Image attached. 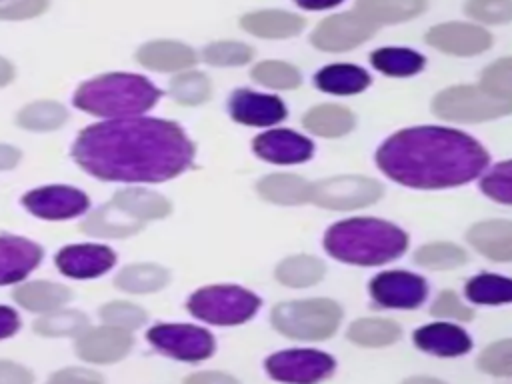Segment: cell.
<instances>
[{
    "label": "cell",
    "instance_id": "cell-1",
    "mask_svg": "<svg viewBox=\"0 0 512 384\" xmlns=\"http://www.w3.org/2000/svg\"><path fill=\"white\" fill-rule=\"evenodd\" d=\"M72 156L88 174L110 182H164L184 172L194 146L170 120L130 116L84 128Z\"/></svg>",
    "mask_w": 512,
    "mask_h": 384
},
{
    "label": "cell",
    "instance_id": "cell-2",
    "mask_svg": "<svg viewBox=\"0 0 512 384\" xmlns=\"http://www.w3.org/2000/svg\"><path fill=\"white\" fill-rule=\"evenodd\" d=\"M376 162L392 180L412 188L458 186L478 176L486 150L470 136L436 126H418L390 136Z\"/></svg>",
    "mask_w": 512,
    "mask_h": 384
},
{
    "label": "cell",
    "instance_id": "cell-3",
    "mask_svg": "<svg viewBox=\"0 0 512 384\" xmlns=\"http://www.w3.org/2000/svg\"><path fill=\"white\" fill-rule=\"evenodd\" d=\"M406 234L376 218H350L334 224L324 238L326 250L342 262L376 266L398 258L406 250Z\"/></svg>",
    "mask_w": 512,
    "mask_h": 384
},
{
    "label": "cell",
    "instance_id": "cell-4",
    "mask_svg": "<svg viewBox=\"0 0 512 384\" xmlns=\"http://www.w3.org/2000/svg\"><path fill=\"white\" fill-rule=\"evenodd\" d=\"M160 98V90L138 74L112 72L96 76L74 94L76 108L100 116L104 120L140 116Z\"/></svg>",
    "mask_w": 512,
    "mask_h": 384
},
{
    "label": "cell",
    "instance_id": "cell-5",
    "mask_svg": "<svg viewBox=\"0 0 512 384\" xmlns=\"http://www.w3.org/2000/svg\"><path fill=\"white\" fill-rule=\"evenodd\" d=\"M340 318V306L326 298L282 302L272 310L274 328L296 340H324L336 332Z\"/></svg>",
    "mask_w": 512,
    "mask_h": 384
},
{
    "label": "cell",
    "instance_id": "cell-6",
    "mask_svg": "<svg viewBox=\"0 0 512 384\" xmlns=\"http://www.w3.org/2000/svg\"><path fill=\"white\" fill-rule=\"evenodd\" d=\"M260 300L240 286H206L188 300V310L210 324H242L258 310Z\"/></svg>",
    "mask_w": 512,
    "mask_h": 384
},
{
    "label": "cell",
    "instance_id": "cell-7",
    "mask_svg": "<svg viewBox=\"0 0 512 384\" xmlns=\"http://www.w3.org/2000/svg\"><path fill=\"white\" fill-rule=\"evenodd\" d=\"M432 110L436 116L456 122H482L512 112V100L488 94L478 86H454L442 90Z\"/></svg>",
    "mask_w": 512,
    "mask_h": 384
},
{
    "label": "cell",
    "instance_id": "cell-8",
    "mask_svg": "<svg viewBox=\"0 0 512 384\" xmlns=\"http://www.w3.org/2000/svg\"><path fill=\"white\" fill-rule=\"evenodd\" d=\"M148 340L160 352L186 362L204 360L214 352L212 334L192 324H156L148 330Z\"/></svg>",
    "mask_w": 512,
    "mask_h": 384
},
{
    "label": "cell",
    "instance_id": "cell-9",
    "mask_svg": "<svg viewBox=\"0 0 512 384\" xmlns=\"http://www.w3.org/2000/svg\"><path fill=\"white\" fill-rule=\"evenodd\" d=\"M266 370L286 384H316L332 374L334 360L320 350H284L266 360Z\"/></svg>",
    "mask_w": 512,
    "mask_h": 384
},
{
    "label": "cell",
    "instance_id": "cell-10",
    "mask_svg": "<svg viewBox=\"0 0 512 384\" xmlns=\"http://www.w3.org/2000/svg\"><path fill=\"white\" fill-rule=\"evenodd\" d=\"M382 196V186L364 176H336L320 180L312 186L310 198L332 210H354L376 202Z\"/></svg>",
    "mask_w": 512,
    "mask_h": 384
},
{
    "label": "cell",
    "instance_id": "cell-11",
    "mask_svg": "<svg viewBox=\"0 0 512 384\" xmlns=\"http://www.w3.org/2000/svg\"><path fill=\"white\" fill-rule=\"evenodd\" d=\"M22 204L30 214L38 218L70 220L84 214L90 206V200L82 190L74 186L52 184L26 192L22 196Z\"/></svg>",
    "mask_w": 512,
    "mask_h": 384
},
{
    "label": "cell",
    "instance_id": "cell-12",
    "mask_svg": "<svg viewBox=\"0 0 512 384\" xmlns=\"http://www.w3.org/2000/svg\"><path fill=\"white\" fill-rule=\"evenodd\" d=\"M376 28L378 26L368 22L356 10L334 14L316 26L312 34V44L326 52H342L368 40Z\"/></svg>",
    "mask_w": 512,
    "mask_h": 384
},
{
    "label": "cell",
    "instance_id": "cell-13",
    "mask_svg": "<svg viewBox=\"0 0 512 384\" xmlns=\"http://www.w3.org/2000/svg\"><path fill=\"white\" fill-rule=\"evenodd\" d=\"M370 294L384 308H416L426 298V282L404 270L382 272L370 282Z\"/></svg>",
    "mask_w": 512,
    "mask_h": 384
},
{
    "label": "cell",
    "instance_id": "cell-14",
    "mask_svg": "<svg viewBox=\"0 0 512 384\" xmlns=\"http://www.w3.org/2000/svg\"><path fill=\"white\" fill-rule=\"evenodd\" d=\"M132 342L128 330L106 324L82 330L76 338V354L92 364H110L124 358L130 352Z\"/></svg>",
    "mask_w": 512,
    "mask_h": 384
},
{
    "label": "cell",
    "instance_id": "cell-15",
    "mask_svg": "<svg viewBox=\"0 0 512 384\" xmlns=\"http://www.w3.org/2000/svg\"><path fill=\"white\" fill-rule=\"evenodd\" d=\"M116 262L112 248L104 244H70L58 250L56 266L58 270L76 280H88L102 276Z\"/></svg>",
    "mask_w": 512,
    "mask_h": 384
},
{
    "label": "cell",
    "instance_id": "cell-16",
    "mask_svg": "<svg viewBox=\"0 0 512 384\" xmlns=\"http://www.w3.org/2000/svg\"><path fill=\"white\" fill-rule=\"evenodd\" d=\"M426 42L442 52L456 56H472L484 52L492 44V36L474 24L446 22L434 26L426 34Z\"/></svg>",
    "mask_w": 512,
    "mask_h": 384
},
{
    "label": "cell",
    "instance_id": "cell-17",
    "mask_svg": "<svg viewBox=\"0 0 512 384\" xmlns=\"http://www.w3.org/2000/svg\"><path fill=\"white\" fill-rule=\"evenodd\" d=\"M42 260V248L22 236H0V286L24 280Z\"/></svg>",
    "mask_w": 512,
    "mask_h": 384
},
{
    "label": "cell",
    "instance_id": "cell-18",
    "mask_svg": "<svg viewBox=\"0 0 512 384\" xmlns=\"http://www.w3.org/2000/svg\"><path fill=\"white\" fill-rule=\"evenodd\" d=\"M228 106L230 116L248 126H272L286 116V108L280 98L252 90H236Z\"/></svg>",
    "mask_w": 512,
    "mask_h": 384
},
{
    "label": "cell",
    "instance_id": "cell-19",
    "mask_svg": "<svg viewBox=\"0 0 512 384\" xmlns=\"http://www.w3.org/2000/svg\"><path fill=\"white\" fill-rule=\"evenodd\" d=\"M254 152L274 164H296L312 156V142L292 130H270L254 140Z\"/></svg>",
    "mask_w": 512,
    "mask_h": 384
},
{
    "label": "cell",
    "instance_id": "cell-20",
    "mask_svg": "<svg viewBox=\"0 0 512 384\" xmlns=\"http://www.w3.org/2000/svg\"><path fill=\"white\" fill-rule=\"evenodd\" d=\"M136 60L154 72H182L196 62V54L176 40H152L138 48Z\"/></svg>",
    "mask_w": 512,
    "mask_h": 384
},
{
    "label": "cell",
    "instance_id": "cell-21",
    "mask_svg": "<svg viewBox=\"0 0 512 384\" xmlns=\"http://www.w3.org/2000/svg\"><path fill=\"white\" fill-rule=\"evenodd\" d=\"M414 342L420 350L434 356H462L470 350V336L448 322H434L414 332Z\"/></svg>",
    "mask_w": 512,
    "mask_h": 384
},
{
    "label": "cell",
    "instance_id": "cell-22",
    "mask_svg": "<svg viewBox=\"0 0 512 384\" xmlns=\"http://www.w3.org/2000/svg\"><path fill=\"white\" fill-rule=\"evenodd\" d=\"M110 204L128 218L138 222L164 218L170 212V202L162 194L138 186L118 190Z\"/></svg>",
    "mask_w": 512,
    "mask_h": 384
},
{
    "label": "cell",
    "instance_id": "cell-23",
    "mask_svg": "<svg viewBox=\"0 0 512 384\" xmlns=\"http://www.w3.org/2000/svg\"><path fill=\"white\" fill-rule=\"evenodd\" d=\"M468 242L484 256L510 262L512 260V222L510 220H486L468 230Z\"/></svg>",
    "mask_w": 512,
    "mask_h": 384
},
{
    "label": "cell",
    "instance_id": "cell-24",
    "mask_svg": "<svg viewBox=\"0 0 512 384\" xmlns=\"http://www.w3.org/2000/svg\"><path fill=\"white\" fill-rule=\"evenodd\" d=\"M14 300L32 312H52L62 308L70 300V290L62 284L56 282H46V280H34L20 284L12 292Z\"/></svg>",
    "mask_w": 512,
    "mask_h": 384
},
{
    "label": "cell",
    "instance_id": "cell-25",
    "mask_svg": "<svg viewBox=\"0 0 512 384\" xmlns=\"http://www.w3.org/2000/svg\"><path fill=\"white\" fill-rule=\"evenodd\" d=\"M242 28L262 38H288L304 28V20L284 10H260L242 18Z\"/></svg>",
    "mask_w": 512,
    "mask_h": 384
},
{
    "label": "cell",
    "instance_id": "cell-26",
    "mask_svg": "<svg viewBox=\"0 0 512 384\" xmlns=\"http://www.w3.org/2000/svg\"><path fill=\"white\" fill-rule=\"evenodd\" d=\"M424 8L426 0H356V12L374 26L410 20Z\"/></svg>",
    "mask_w": 512,
    "mask_h": 384
},
{
    "label": "cell",
    "instance_id": "cell-27",
    "mask_svg": "<svg viewBox=\"0 0 512 384\" xmlns=\"http://www.w3.org/2000/svg\"><path fill=\"white\" fill-rule=\"evenodd\" d=\"M302 122H304V128L316 136L336 138V136H342L352 130L354 116L344 106L320 104V106L310 108Z\"/></svg>",
    "mask_w": 512,
    "mask_h": 384
},
{
    "label": "cell",
    "instance_id": "cell-28",
    "mask_svg": "<svg viewBox=\"0 0 512 384\" xmlns=\"http://www.w3.org/2000/svg\"><path fill=\"white\" fill-rule=\"evenodd\" d=\"M314 82L322 92L346 96L362 92L370 84V76L366 70L352 64H332L322 68L314 76Z\"/></svg>",
    "mask_w": 512,
    "mask_h": 384
},
{
    "label": "cell",
    "instance_id": "cell-29",
    "mask_svg": "<svg viewBox=\"0 0 512 384\" xmlns=\"http://www.w3.org/2000/svg\"><path fill=\"white\" fill-rule=\"evenodd\" d=\"M82 232L90 236H100V238H124L130 234H136L142 228V222L128 218L120 210H116L112 204L98 208L92 212L82 224Z\"/></svg>",
    "mask_w": 512,
    "mask_h": 384
},
{
    "label": "cell",
    "instance_id": "cell-30",
    "mask_svg": "<svg viewBox=\"0 0 512 384\" xmlns=\"http://www.w3.org/2000/svg\"><path fill=\"white\" fill-rule=\"evenodd\" d=\"M168 280L170 276L166 268L150 262H138L122 268L114 284L116 288L130 294H150V292L162 290L168 284Z\"/></svg>",
    "mask_w": 512,
    "mask_h": 384
},
{
    "label": "cell",
    "instance_id": "cell-31",
    "mask_svg": "<svg viewBox=\"0 0 512 384\" xmlns=\"http://www.w3.org/2000/svg\"><path fill=\"white\" fill-rule=\"evenodd\" d=\"M258 192L276 204H302L310 200L312 186L294 174H270L258 182Z\"/></svg>",
    "mask_w": 512,
    "mask_h": 384
},
{
    "label": "cell",
    "instance_id": "cell-32",
    "mask_svg": "<svg viewBox=\"0 0 512 384\" xmlns=\"http://www.w3.org/2000/svg\"><path fill=\"white\" fill-rule=\"evenodd\" d=\"M68 120V112L60 102L54 100H36L26 104L18 116L16 122L24 130L32 132H50L60 128Z\"/></svg>",
    "mask_w": 512,
    "mask_h": 384
},
{
    "label": "cell",
    "instance_id": "cell-33",
    "mask_svg": "<svg viewBox=\"0 0 512 384\" xmlns=\"http://www.w3.org/2000/svg\"><path fill=\"white\" fill-rule=\"evenodd\" d=\"M400 326L384 318H360L350 324L348 338L360 346H388L400 338Z\"/></svg>",
    "mask_w": 512,
    "mask_h": 384
},
{
    "label": "cell",
    "instance_id": "cell-34",
    "mask_svg": "<svg viewBox=\"0 0 512 384\" xmlns=\"http://www.w3.org/2000/svg\"><path fill=\"white\" fill-rule=\"evenodd\" d=\"M324 276V264L314 256H290L276 268V278L292 288L316 284Z\"/></svg>",
    "mask_w": 512,
    "mask_h": 384
},
{
    "label": "cell",
    "instance_id": "cell-35",
    "mask_svg": "<svg viewBox=\"0 0 512 384\" xmlns=\"http://www.w3.org/2000/svg\"><path fill=\"white\" fill-rule=\"evenodd\" d=\"M370 60L388 76H412L424 68V58L408 48H380L372 52Z\"/></svg>",
    "mask_w": 512,
    "mask_h": 384
},
{
    "label": "cell",
    "instance_id": "cell-36",
    "mask_svg": "<svg viewBox=\"0 0 512 384\" xmlns=\"http://www.w3.org/2000/svg\"><path fill=\"white\" fill-rule=\"evenodd\" d=\"M466 296L476 304L512 302V280L494 274H480L466 284Z\"/></svg>",
    "mask_w": 512,
    "mask_h": 384
},
{
    "label": "cell",
    "instance_id": "cell-37",
    "mask_svg": "<svg viewBox=\"0 0 512 384\" xmlns=\"http://www.w3.org/2000/svg\"><path fill=\"white\" fill-rule=\"evenodd\" d=\"M210 80L202 72L182 70L170 80V94L184 106H196L210 98Z\"/></svg>",
    "mask_w": 512,
    "mask_h": 384
},
{
    "label": "cell",
    "instance_id": "cell-38",
    "mask_svg": "<svg viewBox=\"0 0 512 384\" xmlns=\"http://www.w3.org/2000/svg\"><path fill=\"white\" fill-rule=\"evenodd\" d=\"M88 320L78 310H52L36 320L34 330L42 336H68L80 334L86 328Z\"/></svg>",
    "mask_w": 512,
    "mask_h": 384
},
{
    "label": "cell",
    "instance_id": "cell-39",
    "mask_svg": "<svg viewBox=\"0 0 512 384\" xmlns=\"http://www.w3.org/2000/svg\"><path fill=\"white\" fill-rule=\"evenodd\" d=\"M252 78L264 86L282 88V90H290L300 84V72L294 66L286 62H276V60H266L256 64V68L252 70Z\"/></svg>",
    "mask_w": 512,
    "mask_h": 384
},
{
    "label": "cell",
    "instance_id": "cell-40",
    "mask_svg": "<svg viewBox=\"0 0 512 384\" xmlns=\"http://www.w3.org/2000/svg\"><path fill=\"white\" fill-rule=\"evenodd\" d=\"M416 262L428 268H456L466 262V252L450 242H434L418 248Z\"/></svg>",
    "mask_w": 512,
    "mask_h": 384
},
{
    "label": "cell",
    "instance_id": "cell-41",
    "mask_svg": "<svg viewBox=\"0 0 512 384\" xmlns=\"http://www.w3.org/2000/svg\"><path fill=\"white\" fill-rule=\"evenodd\" d=\"M252 48L242 44V42H234V40H220V42H212L204 48V60L212 66H240L246 64L252 58Z\"/></svg>",
    "mask_w": 512,
    "mask_h": 384
},
{
    "label": "cell",
    "instance_id": "cell-42",
    "mask_svg": "<svg viewBox=\"0 0 512 384\" xmlns=\"http://www.w3.org/2000/svg\"><path fill=\"white\" fill-rule=\"evenodd\" d=\"M100 316L106 324L116 326V328H124V330H134L140 328L146 320V312L132 304V302H124V300H116V302H108L100 308Z\"/></svg>",
    "mask_w": 512,
    "mask_h": 384
},
{
    "label": "cell",
    "instance_id": "cell-43",
    "mask_svg": "<svg viewBox=\"0 0 512 384\" xmlns=\"http://www.w3.org/2000/svg\"><path fill=\"white\" fill-rule=\"evenodd\" d=\"M478 368L494 376H512V338L486 346L478 358Z\"/></svg>",
    "mask_w": 512,
    "mask_h": 384
},
{
    "label": "cell",
    "instance_id": "cell-44",
    "mask_svg": "<svg viewBox=\"0 0 512 384\" xmlns=\"http://www.w3.org/2000/svg\"><path fill=\"white\" fill-rule=\"evenodd\" d=\"M488 94L512 100V56L500 58L482 72V86Z\"/></svg>",
    "mask_w": 512,
    "mask_h": 384
},
{
    "label": "cell",
    "instance_id": "cell-45",
    "mask_svg": "<svg viewBox=\"0 0 512 384\" xmlns=\"http://www.w3.org/2000/svg\"><path fill=\"white\" fill-rule=\"evenodd\" d=\"M482 190L496 202L512 204V160L494 166L482 180Z\"/></svg>",
    "mask_w": 512,
    "mask_h": 384
},
{
    "label": "cell",
    "instance_id": "cell-46",
    "mask_svg": "<svg viewBox=\"0 0 512 384\" xmlns=\"http://www.w3.org/2000/svg\"><path fill=\"white\" fill-rule=\"evenodd\" d=\"M464 8L468 16L486 24L512 20V0H468Z\"/></svg>",
    "mask_w": 512,
    "mask_h": 384
},
{
    "label": "cell",
    "instance_id": "cell-47",
    "mask_svg": "<svg viewBox=\"0 0 512 384\" xmlns=\"http://www.w3.org/2000/svg\"><path fill=\"white\" fill-rule=\"evenodd\" d=\"M48 8V0H2L0 20H28L40 16Z\"/></svg>",
    "mask_w": 512,
    "mask_h": 384
},
{
    "label": "cell",
    "instance_id": "cell-48",
    "mask_svg": "<svg viewBox=\"0 0 512 384\" xmlns=\"http://www.w3.org/2000/svg\"><path fill=\"white\" fill-rule=\"evenodd\" d=\"M430 312L438 318H456V320H470L472 318V310L468 306H464L454 292H442L434 300Z\"/></svg>",
    "mask_w": 512,
    "mask_h": 384
},
{
    "label": "cell",
    "instance_id": "cell-49",
    "mask_svg": "<svg viewBox=\"0 0 512 384\" xmlns=\"http://www.w3.org/2000/svg\"><path fill=\"white\" fill-rule=\"evenodd\" d=\"M46 384H102V376L86 368H64L56 372Z\"/></svg>",
    "mask_w": 512,
    "mask_h": 384
},
{
    "label": "cell",
    "instance_id": "cell-50",
    "mask_svg": "<svg viewBox=\"0 0 512 384\" xmlns=\"http://www.w3.org/2000/svg\"><path fill=\"white\" fill-rule=\"evenodd\" d=\"M0 384H32V372L16 362L0 360Z\"/></svg>",
    "mask_w": 512,
    "mask_h": 384
},
{
    "label": "cell",
    "instance_id": "cell-51",
    "mask_svg": "<svg viewBox=\"0 0 512 384\" xmlns=\"http://www.w3.org/2000/svg\"><path fill=\"white\" fill-rule=\"evenodd\" d=\"M184 384H238V380L224 372H196L190 374Z\"/></svg>",
    "mask_w": 512,
    "mask_h": 384
},
{
    "label": "cell",
    "instance_id": "cell-52",
    "mask_svg": "<svg viewBox=\"0 0 512 384\" xmlns=\"http://www.w3.org/2000/svg\"><path fill=\"white\" fill-rule=\"evenodd\" d=\"M20 328V318L16 310L8 306H0V338L12 336Z\"/></svg>",
    "mask_w": 512,
    "mask_h": 384
},
{
    "label": "cell",
    "instance_id": "cell-53",
    "mask_svg": "<svg viewBox=\"0 0 512 384\" xmlns=\"http://www.w3.org/2000/svg\"><path fill=\"white\" fill-rule=\"evenodd\" d=\"M20 162V150L10 144H0V170H10Z\"/></svg>",
    "mask_w": 512,
    "mask_h": 384
},
{
    "label": "cell",
    "instance_id": "cell-54",
    "mask_svg": "<svg viewBox=\"0 0 512 384\" xmlns=\"http://www.w3.org/2000/svg\"><path fill=\"white\" fill-rule=\"evenodd\" d=\"M294 2L306 10H324V8L338 6L342 0H294Z\"/></svg>",
    "mask_w": 512,
    "mask_h": 384
},
{
    "label": "cell",
    "instance_id": "cell-55",
    "mask_svg": "<svg viewBox=\"0 0 512 384\" xmlns=\"http://www.w3.org/2000/svg\"><path fill=\"white\" fill-rule=\"evenodd\" d=\"M14 78V68L12 64L0 56V86H6Z\"/></svg>",
    "mask_w": 512,
    "mask_h": 384
},
{
    "label": "cell",
    "instance_id": "cell-56",
    "mask_svg": "<svg viewBox=\"0 0 512 384\" xmlns=\"http://www.w3.org/2000/svg\"><path fill=\"white\" fill-rule=\"evenodd\" d=\"M402 384H444V382H440L436 378H430V376H412V378L404 380Z\"/></svg>",
    "mask_w": 512,
    "mask_h": 384
},
{
    "label": "cell",
    "instance_id": "cell-57",
    "mask_svg": "<svg viewBox=\"0 0 512 384\" xmlns=\"http://www.w3.org/2000/svg\"><path fill=\"white\" fill-rule=\"evenodd\" d=\"M0 2H2V0H0Z\"/></svg>",
    "mask_w": 512,
    "mask_h": 384
}]
</instances>
